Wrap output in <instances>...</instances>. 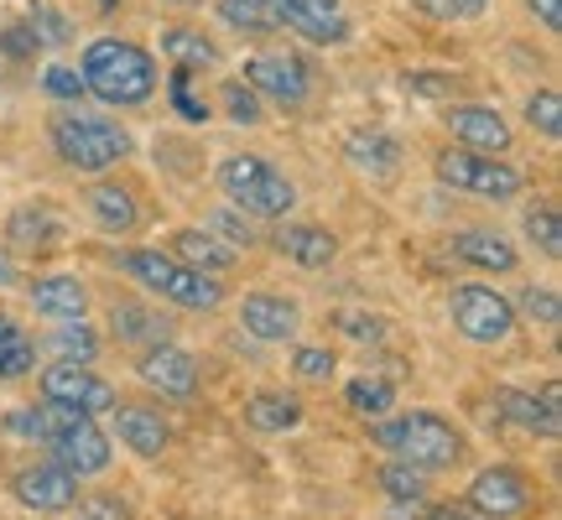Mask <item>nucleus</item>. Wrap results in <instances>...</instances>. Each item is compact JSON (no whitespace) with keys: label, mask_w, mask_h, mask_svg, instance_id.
Instances as JSON below:
<instances>
[{"label":"nucleus","mask_w":562,"mask_h":520,"mask_svg":"<svg viewBox=\"0 0 562 520\" xmlns=\"http://www.w3.org/2000/svg\"><path fill=\"white\" fill-rule=\"evenodd\" d=\"M531 11H537V21H542L547 32H562V0H526Z\"/></svg>","instance_id":"nucleus-46"},{"label":"nucleus","mask_w":562,"mask_h":520,"mask_svg":"<svg viewBox=\"0 0 562 520\" xmlns=\"http://www.w3.org/2000/svg\"><path fill=\"white\" fill-rule=\"evenodd\" d=\"M89 214H94V224L110 229V235H125V229H136V219H140L136 199H131L125 188H115V182H94V188H89Z\"/></svg>","instance_id":"nucleus-25"},{"label":"nucleus","mask_w":562,"mask_h":520,"mask_svg":"<svg viewBox=\"0 0 562 520\" xmlns=\"http://www.w3.org/2000/svg\"><path fill=\"white\" fill-rule=\"evenodd\" d=\"M271 16H277L286 32L318 42V47H334V42L349 37V16L339 11V0H277Z\"/></svg>","instance_id":"nucleus-13"},{"label":"nucleus","mask_w":562,"mask_h":520,"mask_svg":"<svg viewBox=\"0 0 562 520\" xmlns=\"http://www.w3.org/2000/svg\"><path fill=\"white\" fill-rule=\"evenodd\" d=\"M339 328L349 334V339H370V343H375V339L385 334V323H381V318H364V313H344Z\"/></svg>","instance_id":"nucleus-43"},{"label":"nucleus","mask_w":562,"mask_h":520,"mask_svg":"<svg viewBox=\"0 0 562 520\" xmlns=\"http://www.w3.org/2000/svg\"><path fill=\"white\" fill-rule=\"evenodd\" d=\"M375 442L381 448H391L402 463H412V468H453V463L463 459V432L453 427V421L432 417V411H412V417H391L375 427Z\"/></svg>","instance_id":"nucleus-2"},{"label":"nucleus","mask_w":562,"mask_h":520,"mask_svg":"<svg viewBox=\"0 0 562 520\" xmlns=\"http://www.w3.org/2000/svg\"><path fill=\"white\" fill-rule=\"evenodd\" d=\"M167 94H172V110H178L182 121H193V125L209 121V100H199V94H193V68H172Z\"/></svg>","instance_id":"nucleus-33"},{"label":"nucleus","mask_w":562,"mask_h":520,"mask_svg":"<svg viewBox=\"0 0 562 520\" xmlns=\"http://www.w3.org/2000/svg\"><path fill=\"white\" fill-rule=\"evenodd\" d=\"M490 0H417V11H427L432 21H474L484 16Z\"/></svg>","instance_id":"nucleus-39"},{"label":"nucleus","mask_w":562,"mask_h":520,"mask_svg":"<svg viewBox=\"0 0 562 520\" xmlns=\"http://www.w3.org/2000/svg\"><path fill=\"white\" fill-rule=\"evenodd\" d=\"M245 83L266 94V100H277L281 110H297L307 100V68H302L292 53H261V58L245 63Z\"/></svg>","instance_id":"nucleus-12"},{"label":"nucleus","mask_w":562,"mask_h":520,"mask_svg":"<svg viewBox=\"0 0 562 520\" xmlns=\"http://www.w3.org/2000/svg\"><path fill=\"white\" fill-rule=\"evenodd\" d=\"M110 334H115V343L151 349V343H167L172 323L161 318V313H151V307H140V302H115L110 307Z\"/></svg>","instance_id":"nucleus-20"},{"label":"nucleus","mask_w":562,"mask_h":520,"mask_svg":"<svg viewBox=\"0 0 562 520\" xmlns=\"http://www.w3.org/2000/svg\"><path fill=\"white\" fill-rule=\"evenodd\" d=\"M406 89H417V94H448L453 79H438V74H406Z\"/></svg>","instance_id":"nucleus-45"},{"label":"nucleus","mask_w":562,"mask_h":520,"mask_svg":"<svg viewBox=\"0 0 562 520\" xmlns=\"http://www.w3.org/2000/svg\"><path fill=\"white\" fill-rule=\"evenodd\" d=\"M562 391L558 385H547L542 396H531V391H510V385H501L495 391V411H501L505 421H516L521 432H542V438H558L562 432V411H558Z\"/></svg>","instance_id":"nucleus-14"},{"label":"nucleus","mask_w":562,"mask_h":520,"mask_svg":"<svg viewBox=\"0 0 562 520\" xmlns=\"http://www.w3.org/2000/svg\"><path fill=\"white\" fill-rule=\"evenodd\" d=\"M448 250L463 260V265H474V271H516V245L501 240V235H490V229H463L448 240Z\"/></svg>","instance_id":"nucleus-22"},{"label":"nucleus","mask_w":562,"mask_h":520,"mask_svg":"<svg viewBox=\"0 0 562 520\" xmlns=\"http://www.w3.org/2000/svg\"><path fill=\"white\" fill-rule=\"evenodd\" d=\"M0 286H16V260L0 250Z\"/></svg>","instance_id":"nucleus-49"},{"label":"nucleus","mask_w":562,"mask_h":520,"mask_svg":"<svg viewBox=\"0 0 562 520\" xmlns=\"http://www.w3.org/2000/svg\"><path fill=\"white\" fill-rule=\"evenodd\" d=\"M115 432L140 459H157V453H167V442H172L161 411H151V406H115Z\"/></svg>","instance_id":"nucleus-19"},{"label":"nucleus","mask_w":562,"mask_h":520,"mask_svg":"<svg viewBox=\"0 0 562 520\" xmlns=\"http://www.w3.org/2000/svg\"><path fill=\"white\" fill-rule=\"evenodd\" d=\"M42 83H47V94H53V100H83L79 68H63V63H53V68L42 74Z\"/></svg>","instance_id":"nucleus-41"},{"label":"nucleus","mask_w":562,"mask_h":520,"mask_svg":"<svg viewBox=\"0 0 562 520\" xmlns=\"http://www.w3.org/2000/svg\"><path fill=\"white\" fill-rule=\"evenodd\" d=\"M344 157L355 172H364L370 182H391L402 172V146L385 136V131H355V136L344 140Z\"/></svg>","instance_id":"nucleus-18"},{"label":"nucleus","mask_w":562,"mask_h":520,"mask_svg":"<svg viewBox=\"0 0 562 520\" xmlns=\"http://www.w3.org/2000/svg\"><path fill=\"white\" fill-rule=\"evenodd\" d=\"M125 271H131L146 292L178 302V307H193V313H209V307L224 302V286L214 281V271H199V265H188V260H178V256H161V250H131V256H125Z\"/></svg>","instance_id":"nucleus-3"},{"label":"nucleus","mask_w":562,"mask_h":520,"mask_svg":"<svg viewBox=\"0 0 562 520\" xmlns=\"http://www.w3.org/2000/svg\"><path fill=\"white\" fill-rule=\"evenodd\" d=\"M83 94H94L104 104H146L157 94V63L146 47L121 37H100L83 53Z\"/></svg>","instance_id":"nucleus-1"},{"label":"nucleus","mask_w":562,"mask_h":520,"mask_svg":"<svg viewBox=\"0 0 562 520\" xmlns=\"http://www.w3.org/2000/svg\"><path fill=\"white\" fill-rule=\"evenodd\" d=\"M0 42H5V53H11V58L37 53V32H32V26H5V32H0Z\"/></svg>","instance_id":"nucleus-44"},{"label":"nucleus","mask_w":562,"mask_h":520,"mask_svg":"<svg viewBox=\"0 0 562 520\" xmlns=\"http://www.w3.org/2000/svg\"><path fill=\"white\" fill-rule=\"evenodd\" d=\"M448 131L463 140V146H474V151H510V125L505 115H495L490 104H448Z\"/></svg>","instance_id":"nucleus-17"},{"label":"nucleus","mask_w":562,"mask_h":520,"mask_svg":"<svg viewBox=\"0 0 562 520\" xmlns=\"http://www.w3.org/2000/svg\"><path fill=\"white\" fill-rule=\"evenodd\" d=\"M100 5H104V11H110V5H115V0H100Z\"/></svg>","instance_id":"nucleus-50"},{"label":"nucleus","mask_w":562,"mask_h":520,"mask_svg":"<svg viewBox=\"0 0 562 520\" xmlns=\"http://www.w3.org/2000/svg\"><path fill=\"white\" fill-rule=\"evenodd\" d=\"M203 229H209V235H220L229 250H240V245H256V229H250L245 219H235V214H214V219L203 224Z\"/></svg>","instance_id":"nucleus-40"},{"label":"nucleus","mask_w":562,"mask_h":520,"mask_svg":"<svg viewBox=\"0 0 562 520\" xmlns=\"http://www.w3.org/2000/svg\"><path fill=\"white\" fill-rule=\"evenodd\" d=\"M469 505L480 510L484 520H510L521 516V510H531V479H526L521 468H484V474H474V484H469Z\"/></svg>","instance_id":"nucleus-10"},{"label":"nucleus","mask_w":562,"mask_h":520,"mask_svg":"<svg viewBox=\"0 0 562 520\" xmlns=\"http://www.w3.org/2000/svg\"><path fill=\"white\" fill-rule=\"evenodd\" d=\"M32 307L47 318H83L89 313V292L79 276H42L32 281Z\"/></svg>","instance_id":"nucleus-23"},{"label":"nucleus","mask_w":562,"mask_h":520,"mask_svg":"<svg viewBox=\"0 0 562 520\" xmlns=\"http://www.w3.org/2000/svg\"><path fill=\"white\" fill-rule=\"evenodd\" d=\"M47 349H53L58 360H68V364H94V354H100V339L89 334V323H83V318H58V328H53Z\"/></svg>","instance_id":"nucleus-28"},{"label":"nucleus","mask_w":562,"mask_h":520,"mask_svg":"<svg viewBox=\"0 0 562 520\" xmlns=\"http://www.w3.org/2000/svg\"><path fill=\"white\" fill-rule=\"evenodd\" d=\"M245 421L256 432H292L302 421V400L286 396V391H261V396L245 400Z\"/></svg>","instance_id":"nucleus-26"},{"label":"nucleus","mask_w":562,"mask_h":520,"mask_svg":"<svg viewBox=\"0 0 562 520\" xmlns=\"http://www.w3.org/2000/svg\"><path fill=\"white\" fill-rule=\"evenodd\" d=\"M427 520H484L474 505H438V510H427Z\"/></svg>","instance_id":"nucleus-47"},{"label":"nucleus","mask_w":562,"mask_h":520,"mask_svg":"<svg viewBox=\"0 0 562 520\" xmlns=\"http://www.w3.org/2000/svg\"><path fill=\"white\" fill-rule=\"evenodd\" d=\"M136 370H140V381L157 385L161 396H193L199 391V360L188 349H178V343H151Z\"/></svg>","instance_id":"nucleus-15"},{"label":"nucleus","mask_w":562,"mask_h":520,"mask_svg":"<svg viewBox=\"0 0 562 520\" xmlns=\"http://www.w3.org/2000/svg\"><path fill=\"white\" fill-rule=\"evenodd\" d=\"M381 489L385 495H391V500H422V489H427V484H422V468H412V463H385L381 468Z\"/></svg>","instance_id":"nucleus-34"},{"label":"nucleus","mask_w":562,"mask_h":520,"mask_svg":"<svg viewBox=\"0 0 562 520\" xmlns=\"http://www.w3.org/2000/svg\"><path fill=\"white\" fill-rule=\"evenodd\" d=\"M172 256L188 260V265H199V271H229V265L240 260V250H229V245H224L220 235H209V229H182V235H172Z\"/></svg>","instance_id":"nucleus-24"},{"label":"nucleus","mask_w":562,"mask_h":520,"mask_svg":"<svg viewBox=\"0 0 562 520\" xmlns=\"http://www.w3.org/2000/svg\"><path fill=\"white\" fill-rule=\"evenodd\" d=\"M47 448H53V459H58L74 479H89V474H104V468H110V438L94 427V417H79V421H68V427H58V432L47 438Z\"/></svg>","instance_id":"nucleus-9"},{"label":"nucleus","mask_w":562,"mask_h":520,"mask_svg":"<svg viewBox=\"0 0 562 520\" xmlns=\"http://www.w3.org/2000/svg\"><path fill=\"white\" fill-rule=\"evenodd\" d=\"M37 364V343L21 334L11 318H0V381H21Z\"/></svg>","instance_id":"nucleus-29"},{"label":"nucleus","mask_w":562,"mask_h":520,"mask_svg":"<svg viewBox=\"0 0 562 520\" xmlns=\"http://www.w3.org/2000/svg\"><path fill=\"white\" fill-rule=\"evenodd\" d=\"M292 364H297V375L302 381H334V354H328V349H297V354H292Z\"/></svg>","instance_id":"nucleus-42"},{"label":"nucleus","mask_w":562,"mask_h":520,"mask_svg":"<svg viewBox=\"0 0 562 520\" xmlns=\"http://www.w3.org/2000/svg\"><path fill=\"white\" fill-rule=\"evenodd\" d=\"M83 520H131V510H121V505L115 500H94L89 505V516Z\"/></svg>","instance_id":"nucleus-48"},{"label":"nucleus","mask_w":562,"mask_h":520,"mask_svg":"<svg viewBox=\"0 0 562 520\" xmlns=\"http://www.w3.org/2000/svg\"><path fill=\"white\" fill-rule=\"evenodd\" d=\"M526 121H531V131H542V136L558 140L562 136V100L552 94V89L531 94V100H526Z\"/></svg>","instance_id":"nucleus-36"},{"label":"nucleus","mask_w":562,"mask_h":520,"mask_svg":"<svg viewBox=\"0 0 562 520\" xmlns=\"http://www.w3.org/2000/svg\"><path fill=\"white\" fill-rule=\"evenodd\" d=\"M344 400L355 406V417H385V411L396 406V391L385 381H375V375H360V381H349Z\"/></svg>","instance_id":"nucleus-31"},{"label":"nucleus","mask_w":562,"mask_h":520,"mask_svg":"<svg viewBox=\"0 0 562 520\" xmlns=\"http://www.w3.org/2000/svg\"><path fill=\"white\" fill-rule=\"evenodd\" d=\"M438 178L459 193H474V199L490 203H510L521 193V172L501 157H474V151H442L438 157Z\"/></svg>","instance_id":"nucleus-6"},{"label":"nucleus","mask_w":562,"mask_h":520,"mask_svg":"<svg viewBox=\"0 0 562 520\" xmlns=\"http://www.w3.org/2000/svg\"><path fill=\"white\" fill-rule=\"evenodd\" d=\"M178 5H193V0H178Z\"/></svg>","instance_id":"nucleus-51"},{"label":"nucleus","mask_w":562,"mask_h":520,"mask_svg":"<svg viewBox=\"0 0 562 520\" xmlns=\"http://www.w3.org/2000/svg\"><path fill=\"white\" fill-rule=\"evenodd\" d=\"M526 235L542 245V256H552V260L562 256V224H558V208H531V214H526Z\"/></svg>","instance_id":"nucleus-37"},{"label":"nucleus","mask_w":562,"mask_h":520,"mask_svg":"<svg viewBox=\"0 0 562 520\" xmlns=\"http://www.w3.org/2000/svg\"><path fill=\"white\" fill-rule=\"evenodd\" d=\"M5 240L26 245V250H42V245L63 240V224L47 214V208H16L11 214V229H5Z\"/></svg>","instance_id":"nucleus-30"},{"label":"nucleus","mask_w":562,"mask_h":520,"mask_svg":"<svg viewBox=\"0 0 562 520\" xmlns=\"http://www.w3.org/2000/svg\"><path fill=\"white\" fill-rule=\"evenodd\" d=\"M271 245H277L286 260L307 265V271H318V265H328V260L339 256L334 235H328V229H318V224H281L277 235H271Z\"/></svg>","instance_id":"nucleus-21"},{"label":"nucleus","mask_w":562,"mask_h":520,"mask_svg":"<svg viewBox=\"0 0 562 520\" xmlns=\"http://www.w3.org/2000/svg\"><path fill=\"white\" fill-rule=\"evenodd\" d=\"M53 146L74 172H110L131 157V136L100 115H53Z\"/></svg>","instance_id":"nucleus-5"},{"label":"nucleus","mask_w":562,"mask_h":520,"mask_svg":"<svg viewBox=\"0 0 562 520\" xmlns=\"http://www.w3.org/2000/svg\"><path fill=\"white\" fill-rule=\"evenodd\" d=\"M42 396L47 400H68V406H79L89 417H100V411H115V385L100 381L89 364H47L42 370Z\"/></svg>","instance_id":"nucleus-8"},{"label":"nucleus","mask_w":562,"mask_h":520,"mask_svg":"<svg viewBox=\"0 0 562 520\" xmlns=\"http://www.w3.org/2000/svg\"><path fill=\"white\" fill-rule=\"evenodd\" d=\"M521 307L542 323V328H558V323H562V302H558V292H552V286H526Z\"/></svg>","instance_id":"nucleus-38"},{"label":"nucleus","mask_w":562,"mask_h":520,"mask_svg":"<svg viewBox=\"0 0 562 520\" xmlns=\"http://www.w3.org/2000/svg\"><path fill=\"white\" fill-rule=\"evenodd\" d=\"M16 500L26 510H37V516H63V510H74L79 505V479L63 468V463H37V468H21L16 479Z\"/></svg>","instance_id":"nucleus-11"},{"label":"nucleus","mask_w":562,"mask_h":520,"mask_svg":"<svg viewBox=\"0 0 562 520\" xmlns=\"http://www.w3.org/2000/svg\"><path fill=\"white\" fill-rule=\"evenodd\" d=\"M453 328H459L469 343H505L510 328H516V307H510L501 292L469 281V286L453 292Z\"/></svg>","instance_id":"nucleus-7"},{"label":"nucleus","mask_w":562,"mask_h":520,"mask_svg":"<svg viewBox=\"0 0 562 520\" xmlns=\"http://www.w3.org/2000/svg\"><path fill=\"white\" fill-rule=\"evenodd\" d=\"M240 323H245V334H250V339L286 343L302 328V313H297V302L271 297V292H250V297L240 302Z\"/></svg>","instance_id":"nucleus-16"},{"label":"nucleus","mask_w":562,"mask_h":520,"mask_svg":"<svg viewBox=\"0 0 562 520\" xmlns=\"http://www.w3.org/2000/svg\"><path fill=\"white\" fill-rule=\"evenodd\" d=\"M161 53L178 63V68H214L220 63V47L193 32V26H172V32H161Z\"/></svg>","instance_id":"nucleus-27"},{"label":"nucleus","mask_w":562,"mask_h":520,"mask_svg":"<svg viewBox=\"0 0 562 520\" xmlns=\"http://www.w3.org/2000/svg\"><path fill=\"white\" fill-rule=\"evenodd\" d=\"M220 188H224V199L235 203L240 214H250V219H281L297 203L292 178H281L266 157H224Z\"/></svg>","instance_id":"nucleus-4"},{"label":"nucleus","mask_w":562,"mask_h":520,"mask_svg":"<svg viewBox=\"0 0 562 520\" xmlns=\"http://www.w3.org/2000/svg\"><path fill=\"white\" fill-rule=\"evenodd\" d=\"M224 110H229V121L235 125H261L266 121L261 94H256L250 83H224Z\"/></svg>","instance_id":"nucleus-35"},{"label":"nucleus","mask_w":562,"mask_h":520,"mask_svg":"<svg viewBox=\"0 0 562 520\" xmlns=\"http://www.w3.org/2000/svg\"><path fill=\"white\" fill-rule=\"evenodd\" d=\"M220 16L229 21V26L250 32V37H261V32H271V26H277V16L266 11V0H220Z\"/></svg>","instance_id":"nucleus-32"}]
</instances>
